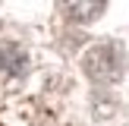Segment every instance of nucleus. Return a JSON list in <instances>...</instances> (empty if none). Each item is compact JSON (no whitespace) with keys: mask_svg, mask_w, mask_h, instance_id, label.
<instances>
[{"mask_svg":"<svg viewBox=\"0 0 129 126\" xmlns=\"http://www.w3.org/2000/svg\"><path fill=\"white\" fill-rule=\"evenodd\" d=\"M104 6H107V0H63L66 16L73 19V22H79V25L94 22V19L104 13Z\"/></svg>","mask_w":129,"mask_h":126,"instance_id":"obj_2","label":"nucleus"},{"mask_svg":"<svg viewBox=\"0 0 129 126\" xmlns=\"http://www.w3.org/2000/svg\"><path fill=\"white\" fill-rule=\"evenodd\" d=\"M82 69L91 82L98 85H113V82L123 79L126 73V50L120 47L117 41H101L94 47L85 50L82 57Z\"/></svg>","mask_w":129,"mask_h":126,"instance_id":"obj_1","label":"nucleus"},{"mask_svg":"<svg viewBox=\"0 0 129 126\" xmlns=\"http://www.w3.org/2000/svg\"><path fill=\"white\" fill-rule=\"evenodd\" d=\"M25 66H28V57L22 54V47H16V44H3L0 47V69L3 73L19 76V73H25Z\"/></svg>","mask_w":129,"mask_h":126,"instance_id":"obj_3","label":"nucleus"}]
</instances>
